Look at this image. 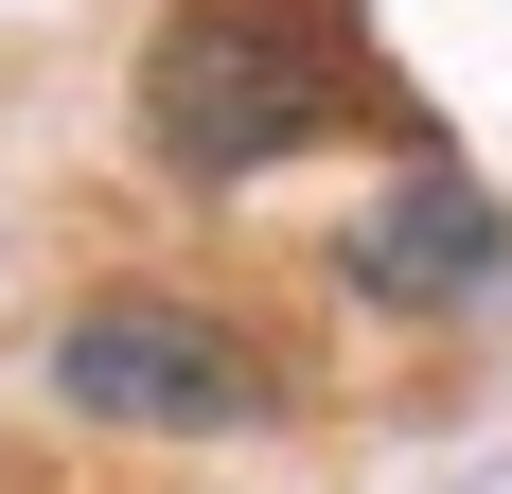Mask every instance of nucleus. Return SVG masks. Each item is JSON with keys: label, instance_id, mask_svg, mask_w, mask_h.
Segmentation results:
<instances>
[{"label": "nucleus", "instance_id": "f03ea898", "mask_svg": "<svg viewBox=\"0 0 512 494\" xmlns=\"http://www.w3.org/2000/svg\"><path fill=\"white\" fill-rule=\"evenodd\" d=\"M36 406L71 442L230 459V442H283L301 424V371H283L265 318H230L195 283H89V300H53V336H36Z\"/></svg>", "mask_w": 512, "mask_h": 494}, {"label": "nucleus", "instance_id": "f257e3e1", "mask_svg": "<svg viewBox=\"0 0 512 494\" xmlns=\"http://www.w3.org/2000/svg\"><path fill=\"white\" fill-rule=\"evenodd\" d=\"M124 124H142V159L177 195H265L354 124L442 159V106L371 53V0H159L142 71H124Z\"/></svg>", "mask_w": 512, "mask_h": 494}, {"label": "nucleus", "instance_id": "7ed1b4c3", "mask_svg": "<svg viewBox=\"0 0 512 494\" xmlns=\"http://www.w3.org/2000/svg\"><path fill=\"white\" fill-rule=\"evenodd\" d=\"M318 283L389 318V336H495L512 318V195L460 159H389L336 230H318Z\"/></svg>", "mask_w": 512, "mask_h": 494}]
</instances>
